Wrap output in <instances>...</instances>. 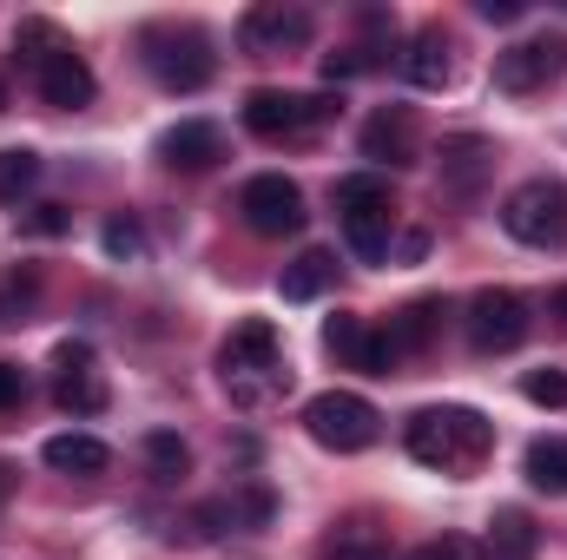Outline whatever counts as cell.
<instances>
[{
    "label": "cell",
    "instance_id": "cell-1",
    "mask_svg": "<svg viewBox=\"0 0 567 560\" xmlns=\"http://www.w3.org/2000/svg\"><path fill=\"white\" fill-rule=\"evenodd\" d=\"M218 376H225V396L238 409H271L284 390H290V363H284L278 323L271 317L231 323V336L218 343Z\"/></svg>",
    "mask_w": 567,
    "mask_h": 560
},
{
    "label": "cell",
    "instance_id": "cell-2",
    "mask_svg": "<svg viewBox=\"0 0 567 560\" xmlns=\"http://www.w3.org/2000/svg\"><path fill=\"white\" fill-rule=\"evenodd\" d=\"M403 448L435 468V475H475L495 448V428L482 409H462V403H442V409H416L403 428Z\"/></svg>",
    "mask_w": 567,
    "mask_h": 560
},
{
    "label": "cell",
    "instance_id": "cell-3",
    "mask_svg": "<svg viewBox=\"0 0 567 560\" xmlns=\"http://www.w3.org/2000/svg\"><path fill=\"white\" fill-rule=\"evenodd\" d=\"M13 46H20V60L33 66V86H40V100H47L53 113H80V106H93L100 80H93L86 53H73V40H66L53 20H20Z\"/></svg>",
    "mask_w": 567,
    "mask_h": 560
},
{
    "label": "cell",
    "instance_id": "cell-4",
    "mask_svg": "<svg viewBox=\"0 0 567 560\" xmlns=\"http://www.w3.org/2000/svg\"><path fill=\"white\" fill-rule=\"evenodd\" d=\"M337 218H343V245L363 258V265H383L390 258V238H396V191L383 172H350L337 178Z\"/></svg>",
    "mask_w": 567,
    "mask_h": 560
},
{
    "label": "cell",
    "instance_id": "cell-5",
    "mask_svg": "<svg viewBox=\"0 0 567 560\" xmlns=\"http://www.w3.org/2000/svg\"><path fill=\"white\" fill-rule=\"evenodd\" d=\"M343 113V93H278V86H258L245 100V133L265 145H290L310 139L317 126H330Z\"/></svg>",
    "mask_w": 567,
    "mask_h": 560
},
{
    "label": "cell",
    "instance_id": "cell-6",
    "mask_svg": "<svg viewBox=\"0 0 567 560\" xmlns=\"http://www.w3.org/2000/svg\"><path fill=\"white\" fill-rule=\"evenodd\" d=\"M145 53V73L165 86V93H205L212 86V73H218V53H212V40L198 33V27H152L140 40Z\"/></svg>",
    "mask_w": 567,
    "mask_h": 560
},
{
    "label": "cell",
    "instance_id": "cell-7",
    "mask_svg": "<svg viewBox=\"0 0 567 560\" xmlns=\"http://www.w3.org/2000/svg\"><path fill=\"white\" fill-rule=\"evenodd\" d=\"M502 231L515 245H535V251H555L567 245V185L561 178H528L502 198Z\"/></svg>",
    "mask_w": 567,
    "mask_h": 560
},
{
    "label": "cell",
    "instance_id": "cell-8",
    "mask_svg": "<svg viewBox=\"0 0 567 560\" xmlns=\"http://www.w3.org/2000/svg\"><path fill=\"white\" fill-rule=\"evenodd\" d=\"M303 428H310V442H317V448L363 455V448L383 435V416H377V403H370V396H357V390H323V396H310Z\"/></svg>",
    "mask_w": 567,
    "mask_h": 560
},
{
    "label": "cell",
    "instance_id": "cell-9",
    "mask_svg": "<svg viewBox=\"0 0 567 560\" xmlns=\"http://www.w3.org/2000/svg\"><path fill=\"white\" fill-rule=\"evenodd\" d=\"M462 330H468V350L475 356H508V350H522L528 343V330H535V317H528V303L515 297V290H475L468 297V317H462Z\"/></svg>",
    "mask_w": 567,
    "mask_h": 560
},
{
    "label": "cell",
    "instance_id": "cell-10",
    "mask_svg": "<svg viewBox=\"0 0 567 560\" xmlns=\"http://www.w3.org/2000/svg\"><path fill=\"white\" fill-rule=\"evenodd\" d=\"M561 73H567V40H561V33H535V40H515V46H502V53H495V86H502V93H515V100H528V93L555 86Z\"/></svg>",
    "mask_w": 567,
    "mask_h": 560
},
{
    "label": "cell",
    "instance_id": "cell-11",
    "mask_svg": "<svg viewBox=\"0 0 567 560\" xmlns=\"http://www.w3.org/2000/svg\"><path fill=\"white\" fill-rule=\"evenodd\" d=\"M238 211H245V225H251L258 238H297L303 218H310L297 178H284V172H258V178L238 191Z\"/></svg>",
    "mask_w": 567,
    "mask_h": 560
},
{
    "label": "cell",
    "instance_id": "cell-12",
    "mask_svg": "<svg viewBox=\"0 0 567 560\" xmlns=\"http://www.w3.org/2000/svg\"><path fill=\"white\" fill-rule=\"evenodd\" d=\"M53 403H60L66 416H100V409L113 403V390H106V376H100L93 343L66 336V343L53 350Z\"/></svg>",
    "mask_w": 567,
    "mask_h": 560
},
{
    "label": "cell",
    "instance_id": "cell-13",
    "mask_svg": "<svg viewBox=\"0 0 567 560\" xmlns=\"http://www.w3.org/2000/svg\"><path fill=\"white\" fill-rule=\"evenodd\" d=\"M278 515V501H271V488H258V481H245V488H231V495H218V501H205L192 521H198V535L205 541H218V535H251V528H265Z\"/></svg>",
    "mask_w": 567,
    "mask_h": 560
},
{
    "label": "cell",
    "instance_id": "cell-14",
    "mask_svg": "<svg viewBox=\"0 0 567 560\" xmlns=\"http://www.w3.org/2000/svg\"><path fill=\"white\" fill-rule=\"evenodd\" d=\"M310 27H317V20H310V7H297V0H265V7H251V13H245V27H238V33H245V46H251V53H290V46H303V40H310Z\"/></svg>",
    "mask_w": 567,
    "mask_h": 560
},
{
    "label": "cell",
    "instance_id": "cell-15",
    "mask_svg": "<svg viewBox=\"0 0 567 560\" xmlns=\"http://www.w3.org/2000/svg\"><path fill=\"white\" fill-rule=\"evenodd\" d=\"M218 158H225V133L212 120H178L158 133V165H172V172H205Z\"/></svg>",
    "mask_w": 567,
    "mask_h": 560
},
{
    "label": "cell",
    "instance_id": "cell-16",
    "mask_svg": "<svg viewBox=\"0 0 567 560\" xmlns=\"http://www.w3.org/2000/svg\"><path fill=\"white\" fill-rule=\"evenodd\" d=\"M363 158H377V165H416V113L410 106H383L363 126Z\"/></svg>",
    "mask_w": 567,
    "mask_h": 560
},
{
    "label": "cell",
    "instance_id": "cell-17",
    "mask_svg": "<svg viewBox=\"0 0 567 560\" xmlns=\"http://www.w3.org/2000/svg\"><path fill=\"white\" fill-rule=\"evenodd\" d=\"M403 73H410V86H423V93H442V86L455 80V46H449V33H442V27H423V33L410 40Z\"/></svg>",
    "mask_w": 567,
    "mask_h": 560
},
{
    "label": "cell",
    "instance_id": "cell-18",
    "mask_svg": "<svg viewBox=\"0 0 567 560\" xmlns=\"http://www.w3.org/2000/svg\"><path fill=\"white\" fill-rule=\"evenodd\" d=\"M40 455H47V468H60V475H106V468H113V448H106L100 435H80V428L53 435Z\"/></svg>",
    "mask_w": 567,
    "mask_h": 560
},
{
    "label": "cell",
    "instance_id": "cell-19",
    "mask_svg": "<svg viewBox=\"0 0 567 560\" xmlns=\"http://www.w3.org/2000/svg\"><path fill=\"white\" fill-rule=\"evenodd\" d=\"M435 323H442V303H410V310H396V317H390V330H383L390 356H396V363L423 356L429 343H435Z\"/></svg>",
    "mask_w": 567,
    "mask_h": 560
},
{
    "label": "cell",
    "instance_id": "cell-20",
    "mask_svg": "<svg viewBox=\"0 0 567 560\" xmlns=\"http://www.w3.org/2000/svg\"><path fill=\"white\" fill-rule=\"evenodd\" d=\"M488 560H535V548H542V528L522 515V508H502L495 521H488Z\"/></svg>",
    "mask_w": 567,
    "mask_h": 560
},
{
    "label": "cell",
    "instance_id": "cell-21",
    "mask_svg": "<svg viewBox=\"0 0 567 560\" xmlns=\"http://www.w3.org/2000/svg\"><path fill=\"white\" fill-rule=\"evenodd\" d=\"M330 283H337V258H330V251H297V258L284 265L278 290L290 303H310V297H323Z\"/></svg>",
    "mask_w": 567,
    "mask_h": 560
},
{
    "label": "cell",
    "instance_id": "cell-22",
    "mask_svg": "<svg viewBox=\"0 0 567 560\" xmlns=\"http://www.w3.org/2000/svg\"><path fill=\"white\" fill-rule=\"evenodd\" d=\"M522 468H528V481H535L542 495H567V435H542V442H528Z\"/></svg>",
    "mask_w": 567,
    "mask_h": 560
},
{
    "label": "cell",
    "instance_id": "cell-23",
    "mask_svg": "<svg viewBox=\"0 0 567 560\" xmlns=\"http://www.w3.org/2000/svg\"><path fill=\"white\" fill-rule=\"evenodd\" d=\"M482 165H488V145H482V139H455V145H442V185H449L455 198H468V191H475Z\"/></svg>",
    "mask_w": 567,
    "mask_h": 560
},
{
    "label": "cell",
    "instance_id": "cell-24",
    "mask_svg": "<svg viewBox=\"0 0 567 560\" xmlns=\"http://www.w3.org/2000/svg\"><path fill=\"white\" fill-rule=\"evenodd\" d=\"M145 462H152L158 481H185V475H192V448H185L172 428H152V435H145Z\"/></svg>",
    "mask_w": 567,
    "mask_h": 560
},
{
    "label": "cell",
    "instance_id": "cell-25",
    "mask_svg": "<svg viewBox=\"0 0 567 560\" xmlns=\"http://www.w3.org/2000/svg\"><path fill=\"white\" fill-rule=\"evenodd\" d=\"M33 185H40V152H27V145L0 152V205H20Z\"/></svg>",
    "mask_w": 567,
    "mask_h": 560
},
{
    "label": "cell",
    "instance_id": "cell-26",
    "mask_svg": "<svg viewBox=\"0 0 567 560\" xmlns=\"http://www.w3.org/2000/svg\"><path fill=\"white\" fill-rule=\"evenodd\" d=\"M323 350H330V356H343L350 370H363V350H370L363 317H330V323H323Z\"/></svg>",
    "mask_w": 567,
    "mask_h": 560
},
{
    "label": "cell",
    "instance_id": "cell-27",
    "mask_svg": "<svg viewBox=\"0 0 567 560\" xmlns=\"http://www.w3.org/2000/svg\"><path fill=\"white\" fill-rule=\"evenodd\" d=\"M33 297H40V271L27 265H13L7 278H0V323H27V310H33Z\"/></svg>",
    "mask_w": 567,
    "mask_h": 560
},
{
    "label": "cell",
    "instance_id": "cell-28",
    "mask_svg": "<svg viewBox=\"0 0 567 560\" xmlns=\"http://www.w3.org/2000/svg\"><path fill=\"white\" fill-rule=\"evenodd\" d=\"M410 560H488V548H482L475 535H442V541H429V548H416Z\"/></svg>",
    "mask_w": 567,
    "mask_h": 560
},
{
    "label": "cell",
    "instance_id": "cell-29",
    "mask_svg": "<svg viewBox=\"0 0 567 560\" xmlns=\"http://www.w3.org/2000/svg\"><path fill=\"white\" fill-rule=\"evenodd\" d=\"M522 396H528V403H542V409H567V376H561V370H535V376L522 383Z\"/></svg>",
    "mask_w": 567,
    "mask_h": 560
},
{
    "label": "cell",
    "instance_id": "cell-30",
    "mask_svg": "<svg viewBox=\"0 0 567 560\" xmlns=\"http://www.w3.org/2000/svg\"><path fill=\"white\" fill-rule=\"evenodd\" d=\"M106 251H113V258H140L145 251L140 218H106Z\"/></svg>",
    "mask_w": 567,
    "mask_h": 560
},
{
    "label": "cell",
    "instance_id": "cell-31",
    "mask_svg": "<svg viewBox=\"0 0 567 560\" xmlns=\"http://www.w3.org/2000/svg\"><path fill=\"white\" fill-rule=\"evenodd\" d=\"M330 560H390V548L377 535H343V541H330Z\"/></svg>",
    "mask_w": 567,
    "mask_h": 560
},
{
    "label": "cell",
    "instance_id": "cell-32",
    "mask_svg": "<svg viewBox=\"0 0 567 560\" xmlns=\"http://www.w3.org/2000/svg\"><path fill=\"white\" fill-rule=\"evenodd\" d=\"M27 231H40V238H53V231H66V205H33V218H27Z\"/></svg>",
    "mask_w": 567,
    "mask_h": 560
},
{
    "label": "cell",
    "instance_id": "cell-33",
    "mask_svg": "<svg viewBox=\"0 0 567 560\" xmlns=\"http://www.w3.org/2000/svg\"><path fill=\"white\" fill-rule=\"evenodd\" d=\"M20 396H27V376H20L13 363H0V416H7V409H13Z\"/></svg>",
    "mask_w": 567,
    "mask_h": 560
},
{
    "label": "cell",
    "instance_id": "cell-34",
    "mask_svg": "<svg viewBox=\"0 0 567 560\" xmlns=\"http://www.w3.org/2000/svg\"><path fill=\"white\" fill-rule=\"evenodd\" d=\"M482 20H522V0H475Z\"/></svg>",
    "mask_w": 567,
    "mask_h": 560
},
{
    "label": "cell",
    "instance_id": "cell-35",
    "mask_svg": "<svg viewBox=\"0 0 567 560\" xmlns=\"http://www.w3.org/2000/svg\"><path fill=\"white\" fill-rule=\"evenodd\" d=\"M548 310L561 317V330H567V283H561V290H555V297H548Z\"/></svg>",
    "mask_w": 567,
    "mask_h": 560
},
{
    "label": "cell",
    "instance_id": "cell-36",
    "mask_svg": "<svg viewBox=\"0 0 567 560\" xmlns=\"http://www.w3.org/2000/svg\"><path fill=\"white\" fill-rule=\"evenodd\" d=\"M7 488H13V468H0V501H7Z\"/></svg>",
    "mask_w": 567,
    "mask_h": 560
},
{
    "label": "cell",
    "instance_id": "cell-37",
    "mask_svg": "<svg viewBox=\"0 0 567 560\" xmlns=\"http://www.w3.org/2000/svg\"><path fill=\"white\" fill-rule=\"evenodd\" d=\"M0 113H7V80H0Z\"/></svg>",
    "mask_w": 567,
    "mask_h": 560
}]
</instances>
